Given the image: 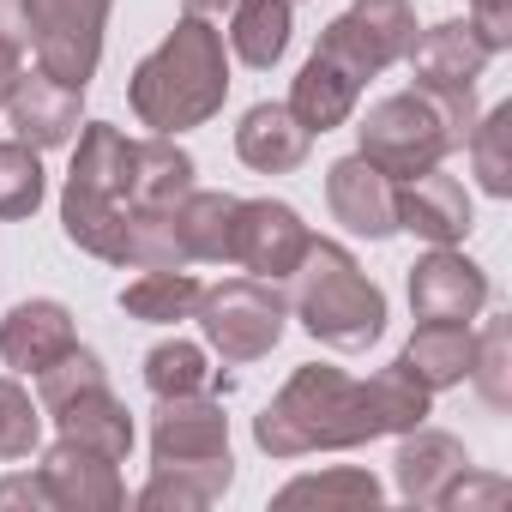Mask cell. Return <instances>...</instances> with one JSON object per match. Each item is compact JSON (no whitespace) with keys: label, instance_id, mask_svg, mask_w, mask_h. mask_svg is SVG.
Returning <instances> with one entry per match:
<instances>
[{"label":"cell","instance_id":"obj_33","mask_svg":"<svg viewBox=\"0 0 512 512\" xmlns=\"http://www.w3.org/2000/svg\"><path fill=\"white\" fill-rule=\"evenodd\" d=\"M37 446H43V404L13 374H0V464H19Z\"/></svg>","mask_w":512,"mask_h":512},{"label":"cell","instance_id":"obj_8","mask_svg":"<svg viewBox=\"0 0 512 512\" xmlns=\"http://www.w3.org/2000/svg\"><path fill=\"white\" fill-rule=\"evenodd\" d=\"M416 43V7L410 0H350V7L320 31V55L350 67L362 85L386 67H398Z\"/></svg>","mask_w":512,"mask_h":512},{"label":"cell","instance_id":"obj_18","mask_svg":"<svg viewBox=\"0 0 512 512\" xmlns=\"http://www.w3.org/2000/svg\"><path fill=\"white\" fill-rule=\"evenodd\" d=\"M464 464H470V452H464V440H458V434L416 422V428H404V434H398L392 482H398V494H404L410 506H434V500L446 494V482H452Z\"/></svg>","mask_w":512,"mask_h":512},{"label":"cell","instance_id":"obj_14","mask_svg":"<svg viewBox=\"0 0 512 512\" xmlns=\"http://www.w3.org/2000/svg\"><path fill=\"white\" fill-rule=\"evenodd\" d=\"M7 121H13V139H25L37 151H61L85 127V91H73V85L25 67L13 79V97H7Z\"/></svg>","mask_w":512,"mask_h":512},{"label":"cell","instance_id":"obj_38","mask_svg":"<svg viewBox=\"0 0 512 512\" xmlns=\"http://www.w3.org/2000/svg\"><path fill=\"white\" fill-rule=\"evenodd\" d=\"M470 25L494 55H506L512 49V0H470Z\"/></svg>","mask_w":512,"mask_h":512},{"label":"cell","instance_id":"obj_2","mask_svg":"<svg viewBox=\"0 0 512 512\" xmlns=\"http://www.w3.org/2000/svg\"><path fill=\"white\" fill-rule=\"evenodd\" d=\"M380 440L374 416H368V392L362 380H350L344 368L326 362H302L272 404L253 416V446L266 458H314V452H356Z\"/></svg>","mask_w":512,"mask_h":512},{"label":"cell","instance_id":"obj_29","mask_svg":"<svg viewBox=\"0 0 512 512\" xmlns=\"http://www.w3.org/2000/svg\"><path fill=\"white\" fill-rule=\"evenodd\" d=\"M362 392H368V416H374L380 434H404V428L428 422V410H434V392H428L404 362H392V368H380L374 380H362Z\"/></svg>","mask_w":512,"mask_h":512},{"label":"cell","instance_id":"obj_11","mask_svg":"<svg viewBox=\"0 0 512 512\" xmlns=\"http://www.w3.org/2000/svg\"><path fill=\"white\" fill-rule=\"evenodd\" d=\"M326 205L362 241H392L398 235V181L386 169H374L362 151H350L326 169Z\"/></svg>","mask_w":512,"mask_h":512},{"label":"cell","instance_id":"obj_19","mask_svg":"<svg viewBox=\"0 0 512 512\" xmlns=\"http://www.w3.org/2000/svg\"><path fill=\"white\" fill-rule=\"evenodd\" d=\"M314 151V133L290 115V103H253L235 127V157L253 175H290Z\"/></svg>","mask_w":512,"mask_h":512},{"label":"cell","instance_id":"obj_31","mask_svg":"<svg viewBox=\"0 0 512 512\" xmlns=\"http://www.w3.org/2000/svg\"><path fill=\"white\" fill-rule=\"evenodd\" d=\"M506 145H512V103H494L488 115L470 121V139H464V151H470L476 181H482L488 199H506L512 193V151Z\"/></svg>","mask_w":512,"mask_h":512},{"label":"cell","instance_id":"obj_28","mask_svg":"<svg viewBox=\"0 0 512 512\" xmlns=\"http://www.w3.org/2000/svg\"><path fill=\"white\" fill-rule=\"evenodd\" d=\"M145 386H151V398H193V392H217V386H229V380L211 368V356H205L199 344L169 338V344H157V350L145 356Z\"/></svg>","mask_w":512,"mask_h":512},{"label":"cell","instance_id":"obj_15","mask_svg":"<svg viewBox=\"0 0 512 512\" xmlns=\"http://www.w3.org/2000/svg\"><path fill=\"white\" fill-rule=\"evenodd\" d=\"M229 458V416L211 392L193 398H157L151 416V464H205Z\"/></svg>","mask_w":512,"mask_h":512},{"label":"cell","instance_id":"obj_13","mask_svg":"<svg viewBox=\"0 0 512 512\" xmlns=\"http://www.w3.org/2000/svg\"><path fill=\"white\" fill-rule=\"evenodd\" d=\"M404 61H410V73H416L422 91H440V97H476V79L488 73L494 49L476 37L470 19H446V25H434V31H416V43H410Z\"/></svg>","mask_w":512,"mask_h":512},{"label":"cell","instance_id":"obj_37","mask_svg":"<svg viewBox=\"0 0 512 512\" xmlns=\"http://www.w3.org/2000/svg\"><path fill=\"white\" fill-rule=\"evenodd\" d=\"M31 61V19L25 0H0V67H25Z\"/></svg>","mask_w":512,"mask_h":512},{"label":"cell","instance_id":"obj_7","mask_svg":"<svg viewBox=\"0 0 512 512\" xmlns=\"http://www.w3.org/2000/svg\"><path fill=\"white\" fill-rule=\"evenodd\" d=\"M109 13H115V0H25L37 73L85 91L97 79V61H103Z\"/></svg>","mask_w":512,"mask_h":512},{"label":"cell","instance_id":"obj_12","mask_svg":"<svg viewBox=\"0 0 512 512\" xmlns=\"http://www.w3.org/2000/svg\"><path fill=\"white\" fill-rule=\"evenodd\" d=\"M37 476L49 482V500L55 512H121L127 506V482H121V464L79 446V440H61L43 452Z\"/></svg>","mask_w":512,"mask_h":512},{"label":"cell","instance_id":"obj_20","mask_svg":"<svg viewBox=\"0 0 512 512\" xmlns=\"http://www.w3.org/2000/svg\"><path fill=\"white\" fill-rule=\"evenodd\" d=\"M49 422H55V434L61 440H79V446H91V452H103V458H115V464H127V452H133V410L109 392V380L103 386H85V392H73L67 404H55V410H43Z\"/></svg>","mask_w":512,"mask_h":512},{"label":"cell","instance_id":"obj_39","mask_svg":"<svg viewBox=\"0 0 512 512\" xmlns=\"http://www.w3.org/2000/svg\"><path fill=\"white\" fill-rule=\"evenodd\" d=\"M13 506H31V512H55V500H49V482L31 470V476H7L0 482V512H13Z\"/></svg>","mask_w":512,"mask_h":512},{"label":"cell","instance_id":"obj_24","mask_svg":"<svg viewBox=\"0 0 512 512\" xmlns=\"http://www.w3.org/2000/svg\"><path fill=\"white\" fill-rule=\"evenodd\" d=\"M193 157L169 139V133H151V139H133V211H151V217H169L199 181H193Z\"/></svg>","mask_w":512,"mask_h":512},{"label":"cell","instance_id":"obj_30","mask_svg":"<svg viewBox=\"0 0 512 512\" xmlns=\"http://www.w3.org/2000/svg\"><path fill=\"white\" fill-rule=\"evenodd\" d=\"M43 193H49L43 151L25 145V139H0V223H25V217H37Z\"/></svg>","mask_w":512,"mask_h":512},{"label":"cell","instance_id":"obj_6","mask_svg":"<svg viewBox=\"0 0 512 512\" xmlns=\"http://www.w3.org/2000/svg\"><path fill=\"white\" fill-rule=\"evenodd\" d=\"M193 320H199L211 356H223L229 368H247V362H266L284 344L290 296H284V284H266V278H223V284L199 290Z\"/></svg>","mask_w":512,"mask_h":512},{"label":"cell","instance_id":"obj_10","mask_svg":"<svg viewBox=\"0 0 512 512\" xmlns=\"http://www.w3.org/2000/svg\"><path fill=\"white\" fill-rule=\"evenodd\" d=\"M410 308L416 320H458L470 326L488 308V272L464 247H428L410 266Z\"/></svg>","mask_w":512,"mask_h":512},{"label":"cell","instance_id":"obj_17","mask_svg":"<svg viewBox=\"0 0 512 512\" xmlns=\"http://www.w3.org/2000/svg\"><path fill=\"white\" fill-rule=\"evenodd\" d=\"M470 223H476L470 217V193L452 175L422 169V175L398 181V229L404 235H416L428 247H458L470 235Z\"/></svg>","mask_w":512,"mask_h":512},{"label":"cell","instance_id":"obj_3","mask_svg":"<svg viewBox=\"0 0 512 512\" xmlns=\"http://www.w3.org/2000/svg\"><path fill=\"white\" fill-rule=\"evenodd\" d=\"M73 169L61 187V229L79 253L121 266L133 217V139L109 121H85L73 139Z\"/></svg>","mask_w":512,"mask_h":512},{"label":"cell","instance_id":"obj_16","mask_svg":"<svg viewBox=\"0 0 512 512\" xmlns=\"http://www.w3.org/2000/svg\"><path fill=\"white\" fill-rule=\"evenodd\" d=\"M79 344V326H73V308L55 302V296H31V302H13L7 320H0V362L13 374H43L49 362H61L67 350Z\"/></svg>","mask_w":512,"mask_h":512},{"label":"cell","instance_id":"obj_4","mask_svg":"<svg viewBox=\"0 0 512 512\" xmlns=\"http://www.w3.org/2000/svg\"><path fill=\"white\" fill-rule=\"evenodd\" d=\"M284 284H290V314L302 320V332L314 344L344 350V356L380 344V332H386V290L356 266V253L344 241L314 235L308 253H302V266Z\"/></svg>","mask_w":512,"mask_h":512},{"label":"cell","instance_id":"obj_34","mask_svg":"<svg viewBox=\"0 0 512 512\" xmlns=\"http://www.w3.org/2000/svg\"><path fill=\"white\" fill-rule=\"evenodd\" d=\"M470 380L488 398V410H506L512 404V326L506 320H488L482 326V338L470 350Z\"/></svg>","mask_w":512,"mask_h":512},{"label":"cell","instance_id":"obj_36","mask_svg":"<svg viewBox=\"0 0 512 512\" xmlns=\"http://www.w3.org/2000/svg\"><path fill=\"white\" fill-rule=\"evenodd\" d=\"M500 500H506V482H500V476H476V470L464 464V470L446 482V494H440L434 506H440V512H470V506H500Z\"/></svg>","mask_w":512,"mask_h":512},{"label":"cell","instance_id":"obj_26","mask_svg":"<svg viewBox=\"0 0 512 512\" xmlns=\"http://www.w3.org/2000/svg\"><path fill=\"white\" fill-rule=\"evenodd\" d=\"M235 482L229 458H205V464H151V482L139 488L145 512H199L211 500H223Z\"/></svg>","mask_w":512,"mask_h":512},{"label":"cell","instance_id":"obj_23","mask_svg":"<svg viewBox=\"0 0 512 512\" xmlns=\"http://www.w3.org/2000/svg\"><path fill=\"white\" fill-rule=\"evenodd\" d=\"M223 37L241 67L272 73L296 37V0H235V13L223 19Z\"/></svg>","mask_w":512,"mask_h":512},{"label":"cell","instance_id":"obj_27","mask_svg":"<svg viewBox=\"0 0 512 512\" xmlns=\"http://www.w3.org/2000/svg\"><path fill=\"white\" fill-rule=\"evenodd\" d=\"M199 278L181 266V272H139L127 290H121V314L139 320V326H175V320H193L199 308Z\"/></svg>","mask_w":512,"mask_h":512},{"label":"cell","instance_id":"obj_35","mask_svg":"<svg viewBox=\"0 0 512 512\" xmlns=\"http://www.w3.org/2000/svg\"><path fill=\"white\" fill-rule=\"evenodd\" d=\"M109 374H103V356L97 350H85V344H73L61 362H49L43 374H37V404L43 410H55V404H67L73 392H85V386H103Z\"/></svg>","mask_w":512,"mask_h":512},{"label":"cell","instance_id":"obj_21","mask_svg":"<svg viewBox=\"0 0 512 512\" xmlns=\"http://www.w3.org/2000/svg\"><path fill=\"white\" fill-rule=\"evenodd\" d=\"M235 211L241 199L217 187H193L175 205V241L187 253V266H235Z\"/></svg>","mask_w":512,"mask_h":512},{"label":"cell","instance_id":"obj_40","mask_svg":"<svg viewBox=\"0 0 512 512\" xmlns=\"http://www.w3.org/2000/svg\"><path fill=\"white\" fill-rule=\"evenodd\" d=\"M181 13H193V19H211V25L223 31V19L235 13V0H181Z\"/></svg>","mask_w":512,"mask_h":512},{"label":"cell","instance_id":"obj_25","mask_svg":"<svg viewBox=\"0 0 512 512\" xmlns=\"http://www.w3.org/2000/svg\"><path fill=\"white\" fill-rule=\"evenodd\" d=\"M470 350H476V332L458 326V320H422L404 344V368L428 386V392H452L470 380Z\"/></svg>","mask_w":512,"mask_h":512},{"label":"cell","instance_id":"obj_5","mask_svg":"<svg viewBox=\"0 0 512 512\" xmlns=\"http://www.w3.org/2000/svg\"><path fill=\"white\" fill-rule=\"evenodd\" d=\"M476 121V97H440V91H392L380 97L362 127H356V151L386 169L392 181H410L422 169H440V157L464 151Z\"/></svg>","mask_w":512,"mask_h":512},{"label":"cell","instance_id":"obj_9","mask_svg":"<svg viewBox=\"0 0 512 512\" xmlns=\"http://www.w3.org/2000/svg\"><path fill=\"white\" fill-rule=\"evenodd\" d=\"M308 241H314V229L302 223L296 205H284V199H241V211H235V266L247 278L284 284L302 266Z\"/></svg>","mask_w":512,"mask_h":512},{"label":"cell","instance_id":"obj_32","mask_svg":"<svg viewBox=\"0 0 512 512\" xmlns=\"http://www.w3.org/2000/svg\"><path fill=\"white\" fill-rule=\"evenodd\" d=\"M380 476L356 470V464H332L320 476H296L278 488V506H380Z\"/></svg>","mask_w":512,"mask_h":512},{"label":"cell","instance_id":"obj_1","mask_svg":"<svg viewBox=\"0 0 512 512\" xmlns=\"http://www.w3.org/2000/svg\"><path fill=\"white\" fill-rule=\"evenodd\" d=\"M229 103V49L211 19L181 13L175 31L133 67L127 79V109L151 133H193Z\"/></svg>","mask_w":512,"mask_h":512},{"label":"cell","instance_id":"obj_22","mask_svg":"<svg viewBox=\"0 0 512 512\" xmlns=\"http://www.w3.org/2000/svg\"><path fill=\"white\" fill-rule=\"evenodd\" d=\"M356 103H362V79L350 73V67H338L332 55H308V67L296 73V85H290V115L320 139V133H332V127H344L350 115H356Z\"/></svg>","mask_w":512,"mask_h":512}]
</instances>
